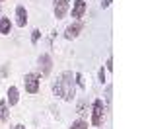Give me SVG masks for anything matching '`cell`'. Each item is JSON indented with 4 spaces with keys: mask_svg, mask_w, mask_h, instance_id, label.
Returning a JSON list of instances; mask_svg holds the SVG:
<instances>
[{
    "mask_svg": "<svg viewBox=\"0 0 146 129\" xmlns=\"http://www.w3.org/2000/svg\"><path fill=\"white\" fill-rule=\"evenodd\" d=\"M105 67H107V70H113V59H111V57L107 59V63H105Z\"/></svg>",
    "mask_w": 146,
    "mask_h": 129,
    "instance_id": "18",
    "label": "cell"
},
{
    "mask_svg": "<svg viewBox=\"0 0 146 129\" xmlns=\"http://www.w3.org/2000/svg\"><path fill=\"white\" fill-rule=\"evenodd\" d=\"M12 129H25V127H23L22 123H18V125H14V127H12Z\"/></svg>",
    "mask_w": 146,
    "mask_h": 129,
    "instance_id": "20",
    "label": "cell"
},
{
    "mask_svg": "<svg viewBox=\"0 0 146 129\" xmlns=\"http://www.w3.org/2000/svg\"><path fill=\"white\" fill-rule=\"evenodd\" d=\"M16 23L20 27H25V23H27V10L23 6H18L16 8Z\"/></svg>",
    "mask_w": 146,
    "mask_h": 129,
    "instance_id": "8",
    "label": "cell"
},
{
    "mask_svg": "<svg viewBox=\"0 0 146 129\" xmlns=\"http://www.w3.org/2000/svg\"><path fill=\"white\" fill-rule=\"evenodd\" d=\"M103 119H105V104H103V100L98 98L94 102V106H92V125L100 127L103 123Z\"/></svg>",
    "mask_w": 146,
    "mask_h": 129,
    "instance_id": "2",
    "label": "cell"
},
{
    "mask_svg": "<svg viewBox=\"0 0 146 129\" xmlns=\"http://www.w3.org/2000/svg\"><path fill=\"white\" fill-rule=\"evenodd\" d=\"M23 86H25V92L37 94V92H39V76L33 74V72L25 74V76H23Z\"/></svg>",
    "mask_w": 146,
    "mask_h": 129,
    "instance_id": "3",
    "label": "cell"
},
{
    "mask_svg": "<svg viewBox=\"0 0 146 129\" xmlns=\"http://www.w3.org/2000/svg\"><path fill=\"white\" fill-rule=\"evenodd\" d=\"M82 27H84L82 22H76V23H72V25H68L64 37H66V39H76V37L80 35V31H82Z\"/></svg>",
    "mask_w": 146,
    "mask_h": 129,
    "instance_id": "6",
    "label": "cell"
},
{
    "mask_svg": "<svg viewBox=\"0 0 146 129\" xmlns=\"http://www.w3.org/2000/svg\"><path fill=\"white\" fill-rule=\"evenodd\" d=\"M74 78H76V84H78L80 88H84V86H86V82H84V76H82V74H80V72H76V74H74Z\"/></svg>",
    "mask_w": 146,
    "mask_h": 129,
    "instance_id": "14",
    "label": "cell"
},
{
    "mask_svg": "<svg viewBox=\"0 0 146 129\" xmlns=\"http://www.w3.org/2000/svg\"><path fill=\"white\" fill-rule=\"evenodd\" d=\"M84 12H86V2L84 0H74V4H72V18L80 20L84 16Z\"/></svg>",
    "mask_w": 146,
    "mask_h": 129,
    "instance_id": "7",
    "label": "cell"
},
{
    "mask_svg": "<svg viewBox=\"0 0 146 129\" xmlns=\"http://www.w3.org/2000/svg\"><path fill=\"white\" fill-rule=\"evenodd\" d=\"M86 106H88V102H86V100H80V102H78V108H76V110H78V114H80V116H84V114H88V110H86Z\"/></svg>",
    "mask_w": 146,
    "mask_h": 129,
    "instance_id": "12",
    "label": "cell"
},
{
    "mask_svg": "<svg viewBox=\"0 0 146 129\" xmlns=\"http://www.w3.org/2000/svg\"><path fill=\"white\" fill-rule=\"evenodd\" d=\"M111 94H113V86H111V84H109V86L105 88V102H107V104L111 102Z\"/></svg>",
    "mask_w": 146,
    "mask_h": 129,
    "instance_id": "16",
    "label": "cell"
},
{
    "mask_svg": "<svg viewBox=\"0 0 146 129\" xmlns=\"http://www.w3.org/2000/svg\"><path fill=\"white\" fill-rule=\"evenodd\" d=\"M53 92L56 96H60L62 100H66V102H72V98H74V94H76V82H74V76H72V72L70 70H64L56 82L53 84Z\"/></svg>",
    "mask_w": 146,
    "mask_h": 129,
    "instance_id": "1",
    "label": "cell"
},
{
    "mask_svg": "<svg viewBox=\"0 0 146 129\" xmlns=\"http://www.w3.org/2000/svg\"><path fill=\"white\" fill-rule=\"evenodd\" d=\"M12 29V22L10 18H0V33L2 35H8Z\"/></svg>",
    "mask_w": 146,
    "mask_h": 129,
    "instance_id": "11",
    "label": "cell"
},
{
    "mask_svg": "<svg viewBox=\"0 0 146 129\" xmlns=\"http://www.w3.org/2000/svg\"><path fill=\"white\" fill-rule=\"evenodd\" d=\"M37 65H39L41 74H43V76H47V74L51 72V69H53V59H51V55H49V53H43V55L39 57V61H37Z\"/></svg>",
    "mask_w": 146,
    "mask_h": 129,
    "instance_id": "4",
    "label": "cell"
},
{
    "mask_svg": "<svg viewBox=\"0 0 146 129\" xmlns=\"http://www.w3.org/2000/svg\"><path fill=\"white\" fill-rule=\"evenodd\" d=\"M18 100H20V92H18V88H16V86H10V88H8V96H6L8 106H16V104H18Z\"/></svg>",
    "mask_w": 146,
    "mask_h": 129,
    "instance_id": "9",
    "label": "cell"
},
{
    "mask_svg": "<svg viewBox=\"0 0 146 129\" xmlns=\"http://www.w3.org/2000/svg\"><path fill=\"white\" fill-rule=\"evenodd\" d=\"M70 129H88V123L82 121V119H78V121H74V123L70 125Z\"/></svg>",
    "mask_w": 146,
    "mask_h": 129,
    "instance_id": "13",
    "label": "cell"
},
{
    "mask_svg": "<svg viewBox=\"0 0 146 129\" xmlns=\"http://www.w3.org/2000/svg\"><path fill=\"white\" fill-rule=\"evenodd\" d=\"M0 121H10V112H8V102L6 100H2L0 102Z\"/></svg>",
    "mask_w": 146,
    "mask_h": 129,
    "instance_id": "10",
    "label": "cell"
},
{
    "mask_svg": "<svg viewBox=\"0 0 146 129\" xmlns=\"http://www.w3.org/2000/svg\"><path fill=\"white\" fill-rule=\"evenodd\" d=\"M111 2H113V0H103V2H101V8H107Z\"/></svg>",
    "mask_w": 146,
    "mask_h": 129,
    "instance_id": "19",
    "label": "cell"
},
{
    "mask_svg": "<svg viewBox=\"0 0 146 129\" xmlns=\"http://www.w3.org/2000/svg\"><path fill=\"white\" fill-rule=\"evenodd\" d=\"M39 37H41V31H39V29H33V31H31V43H37V41H39Z\"/></svg>",
    "mask_w": 146,
    "mask_h": 129,
    "instance_id": "15",
    "label": "cell"
},
{
    "mask_svg": "<svg viewBox=\"0 0 146 129\" xmlns=\"http://www.w3.org/2000/svg\"><path fill=\"white\" fill-rule=\"evenodd\" d=\"M68 8H70V0H55V18L60 20L68 14Z\"/></svg>",
    "mask_w": 146,
    "mask_h": 129,
    "instance_id": "5",
    "label": "cell"
},
{
    "mask_svg": "<svg viewBox=\"0 0 146 129\" xmlns=\"http://www.w3.org/2000/svg\"><path fill=\"white\" fill-rule=\"evenodd\" d=\"M98 76H100V82L103 84V82H105V70H103V69H100V74H98Z\"/></svg>",
    "mask_w": 146,
    "mask_h": 129,
    "instance_id": "17",
    "label": "cell"
}]
</instances>
